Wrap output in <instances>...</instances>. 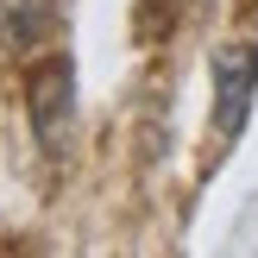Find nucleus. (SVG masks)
Instances as JSON below:
<instances>
[{
  "label": "nucleus",
  "mask_w": 258,
  "mask_h": 258,
  "mask_svg": "<svg viewBox=\"0 0 258 258\" xmlns=\"http://www.w3.org/2000/svg\"><path fill=\"white\" fill-rule=\"evenodd\" d=\"M25 113H32V133L50 158H63L70 145V120H76V63L70 57H44L25 76Z\"/></svg>",
  "instance_id": "f257e3e1"
},
{
  "label": "nucleus",
  "mask_w": 258,
  "mask_h": 258,
  "mask_svg": "<svg viewBox=\"0 0 258 258\" xmlns=\"http://www.w3.org/2000/svg\"><path fill=\"white\" fill-rule=\"evenodd\" d=\"M252 95H258V44H227L214 57V139L233 145L246 133V113H252Z\"/></svg>",
  "instance_id": "f03ea898"
},
{
  "label": "nucleus",
  "mask_w": 258,
  "mask_h": 258,
  "mask_svg": "<svg viewBox=\"0 0 258 258\" xmlns=\"http://www.w3.org/2000/svg\"><path fill=\"white\" fill-rule=\"evenodd\" d=\"M57 32V0H0V44L7 50H38Z\"/></svg>",
  "instance_id": "7ed1b4c3"
}]
</instances>
